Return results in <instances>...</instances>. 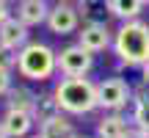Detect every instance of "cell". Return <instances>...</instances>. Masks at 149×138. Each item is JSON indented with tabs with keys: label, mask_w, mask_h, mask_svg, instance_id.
<instances>
[{
	"label": "cell",
	"mask_w": 149,
	"mask_h": 138,
	"mask_svg": "<svg viewBox=\"0 0 149 138\" xmlns=\"http://www.w3.org/2000/svg\"><path fill=\"white\" fill-rule=\"evenodd\" d=\"M55 61H58L61 77H88V72L94 69V55L83 50L77 42L55 50Z\"/></svg>",
	"instance_id": "obj_5"
},
{
	"label": "cell",
	"mask_w": 149,
	"mask_h": 138,
	"mask_svg": "<svg viewBox=\"0 0 149 138\" xmlns=\"http://www.w3.org/2000/svg\"><path fill=\"white\" fill-rule=\"evenodd\" d=\"M127 138H149V133H141V130H130V133H127Z\"/></svg>",
	"instance_id": "obj_22"
},
{
	"label": "cell",
	"mask_w": 149,
	"mask_h": 138,
	"mask_svg": "<svg viewBox=\"0 0 149 138\" xmlns=\"http://www.w3.org/2000/svg\"><path fill=\"white\" fill-rule=\"evenodd\" d=\"M130 122L135 130L149 133V94L141 86V91H133V105H130Z\"/></svg>",
	"instance_id": "obj_15"
},
{
	"label": "cell",
	"mask_w": 149,
	"mask_h": 138,
	"mask_svg": "<svg viewBox=\"0 0 149 138\" xmlns=\"http://www.w3.org/2000/svg\"><path fill=\"white\" fill-rule=\"evenodd\" d=\"M77 44L83 50H88L91 55L111 50L113 47V31H111V25H80Z\"/></svg>",
	"instance_id": "obj_7"
},
{
	"label": "cell",
	"mask_w": 149,
	"mask_h": 138,
	"mask_svg": "<svg viewBox=\"0 0 149 138\" xmlns=\"http://www.w3.org/2000/svg\"><path fill=\"white\" fill-rule=\"evenodd\" d=\"M3 3H8V6H11V3H14V0H3Z\"/></svg>",
	"instance_id": "obj_27"
},
{
	"label": "cell",
	"mask_w": 149,
	"mask_h": 138,
	"mask_svg": "<svg viewBox=\"0 0 149 138\" xmlns=\"http://www.w3.org/2000/svg\"><path fill=\"white\" fill-rule=\"evenodd\" d=\"M11 17H14V8H11L8 3H3V0H0V25H3V22H8Z\"/></svg>",
	"instance_id": "obj_20"
},
{
	"label": "cell",
	"mask_w": 149,
	"mask_h": 138,
	"mask_svg": "<svg viewBox=\"0 0 149 138\" xmlns=\"http://www.w3.org/2000/svg\"><path fill=\"white\" fill-rule=\"evenodd\" d=\"M53 113H58V105H55L53 100V91H39V100H36V111H33V116H36V122H44L47 116H53Z\"/></svg>",
	"instance_id": "obj_17"
},
{
	"label": "cell",
	"mask_w": 149,
	"mask_h": 138,
	"mask_svg": "<svg viewBox=\"0 0 149 138\" xmlns=\"http://www.w3.org/2000/svg\"><path fill=\"white\" fill-rule=\"evenodd\" d=\"M0 124H3V130L8 133V138H28L33 135V130H36V116L28 111H14V108H6L3 116H0Z\"/></svg>",
	"instance_id": "obj_8"
},
{
	"label": "cell",
	"mask_w": 149,
	"mask_h": 138,
	"mask_svg": "<svg viewBox=\"0 0 149 138\" xmlns=\"http://www.w3.org/2000/svg\"><path fill=\"white\" fill-rule=\"evenodd\" d=\"M14 69H0V97H3V100H6V97H8L11 94V89H14Z\"/></svg>",
	"instance_id": "obj_18"
},
{
	"label": "cell",
	"mask_w": 149,
	"mask_h": 138,
	"mask_svg": "<svg viewBox=\"0 0 149 138\" xmlns=\"http://www.w3.org/2000/svg\"><path fill=\"white\" fill-rule=\"evenodd\" d=\"M141 86H144V89H149V61L141 66Z\"/></svg>",
	"instance_id": "obj_21"
},
{
	"label": "cell",
	"mask_w": 149,
	"mask_h": 138,
	"mask_svg": "<svg viewBox=\"0 0 149 138\" xmlns=\"http://www.w3.org/2000/svg\"><path fill=\"white\" fill-rule=\"evenodd\" d=\"M14 66H17V53H11L0 44V69H14Z\"/></svg>",
	"instance_id": "obj_19"
},
{
	"label": "cell",
	"mask_w": 149,
	"mask_h": 138,
	"mask_svg": "<svg viewBox=\"0 0 149 138\" xmlns=\"http://www.w3.org/2000/svg\"><path fill=\"white\" fill-rule=\"evenodd\" d=\"M36 100H39V91H33L31 86H25V83H17L14 89H11V94L6 97V108L33 113L36 111Z\"/></svg>",
	"instance_id": "obj_14"
},
{
	"label": "cell",
	"mask_w": 149,
	"mask_h": 138,
	"mask_svg": "<svg viewBox=\"0 0 149 138\" xmlns=\"http://www.w3.org/2000/svg\"><path fill=\"white\" fill-rule=\"evenodd\" d=\"M74 138H94V135H86V133H77V135H74Z\"/></svg>",
	"instance_id": "obj_24"
},
{
	"label": "cell",
	"mask_w": 149,
	"mask_h": 138,
	"mask_svg": "<svg viewBox=\"0 0 149 138\" xmlns=\"http://www.w3.org/2000/svg\"><path fill=\"white\" fill-rule=\"evenodd\" d=\"M0 138H8V133L3 130V124H0Z\"/></svg>",
	"instance_id": "obj_23"
},
{
	"label": "cell",
	"mask_w": 149,
	"mask_h": 138,
	"mask_svg": "<svg viewBox=\"0 0 149 138\" xmlns=\"http://www.w3.org/2000/svg\"><path fill=\"white\" fill-rule=\"evenodd\" d=\"M77 11L83 25H108L111 14H108V0H77Z\"/></svg>",
	"instance_id": "obj_13"
},
{
	"label": "cell",
	"mask_w": 149,
	"mask_h": 138,
	"mask_svg": "<svg viewBox=\"0 0 149 138\" xmlns=\"http://www.w3.org/2000/svg\"><path fill=\"white\" fill-rule=\"evenodd\" d=\"M113 55L119 66H144L149 61V22L130 20L113 31Z\"/></svg>",
	"instance_id": "obj_2"
},
{
	"label": "cell",
	"mask_w": 149,
	"mask_h": 138,
	"mask_svg": "<svg viewBox=\"0 0 149 138\" xmlns=\"http://www.w3.org/2000/svg\"><path fill=\"white\" fill-rule=\"evenodd\" d=\"M130 130H133V122L124 113H105L97 119L94 138H127Z\"/></svg>",
	"instance_id": "obj_11"
},
{
	"label": "cell",
	"mask_w": 149,
	"mask_h": 138,
	"mask_svg": "<svg viewBox=\"0 0 149 138\" xmlns=\"http://www.w3.org/2000/svg\"><path fill=\"white\" fill-rule=\"evenodd\" d=\"M28 138H42V135H39V133H33V135H28Z\"/></svg>",
	"instance_id": "obj_26"
},
{
	"label": "cell",
	"mask_w": 149,
	"mask_h": 138,
	"mask_svg": "<svg viewBox=\"0 0 149 138\" xmlns=\"http://www.w3.org/2000/svg\"><path fill=\"white\" fill-rule=\"evenodd\" d=\"M97 105L105 113H122L127 105H133V89L124 77H102L97 80Z\"/></svg>",
	"instance_id": "obj_4"
},
{
	"label": "cell",
	"mask_w": 149,
	"mask_h": 138,
	"mask_svg": "<svg viewBox=\"0 0 149 138\" xmlns=\"http://www.w3.org/2000/svg\"><path fill=\"white\" fill-rule=\"evenodd\" d=\"M80 22L83 20H80V11H77L74 3H53L44 25H47L50 33H55V36H69V33L80 31Z\"/></svg>",
	"instance_id": "obj_6"
},
{
	"label": "cell",
	"mask_w": 149,
	"mask_h": 138,
	"mask_svg": "<svg viewBox=\"0 0 149 138\" xmlns=\"http://www.w3.org/2000/svg\"><path fill=\"white\" fill-rule=\"evenodd\" d=\"M36 127H39V135L42 138H74L77 135V127H74L72 116H66L61 111L47 116L44 122H39Z\"/></svg>",
	"instance_id": "obj_12"
},
{
	"label": "cell",
	"mask_w": 149,
	"mask_h": 138,
	"mask_svg": "<svg viewBox=\"0 0 149 138\" xmlns=\"http://www.w3.org/2000/svg\"><path fill=\"white\" fill-rule=\"evenodd\" d=\"M28 42H31V28L22 25L17 17H11L8 22H3V25H0V44H3L6 50L19 53Z\"/></svg>",
	"instance_id": "obj_10"
},
{
	"label": "cell",
	"mask_w": 149,
	"mask_h": 138,
	"mask_svg": "<svg viewBox=\"0 0 149 138\" xmlns=\"http://www.w3.org/2000/svg\"><path fill=\"white\" fill-rule=\"evenodd\" d=\"M17 77L28 80V83H47L58 75V61H55V50L44 42H28L25 47L17 53Z\"/></svg>",
	"instance_id": "obj_3"
},
{
	"label": "cell",
	"mask_w": 149,
	"mask_h": 138,
	"mask_svg": "<svg viewBox=\"0 0 149 138\" xmlns=\"http://www.w3.org/2000/svg\"><path fill=\"white\" fill-rule=\"evenodd\" d=\"M146 6L141 0H108V14L119 22H130V20H141Z\"/></svg>",
	"instance_id": "obj_16"
},
{
	"label": "cell",
	"mask_w": 149,
	"mask_h": 138,
	"mask_svg": "<svg viewBox=\"0 0 149 138\" xmlns=\"http://www.w3.org/2000/svg\"><path fill=\"white\" fill-rule=\"evenodd\" d=\"M53 100L66 116H91L97 105V83L88 77H58L53 86Z\"/></svg>",
	"instance_id": "obj_1"
},
{
	"label": "cell",
	"mask_w": 149,
	"mask_h": 138,
	"mask_svg": "<svg viewBox=\"0 0 149 138\" xmlns=\"http://www.w3.org/2000/svg\"><path fill=\"white\" fill-rule=\"evenodd\" d=\"M53 3H77V0H53Z\"/></svg>",
	"instance_id": "obj_25"
},
{
	"label": "cell",
	"mask_w": 149,
	"mask_h": 138,
	"mask_svg": "<svg viewBox=\"0 0 149 138\" xmlns=\"http://www.w3.org/2000/svg\"><path fill=\"white\" fill-rule=\"evenodd\" d=\"M141 3H144V6H149V0H141Z\"/></svg>",
	"instance_id": "obj_28"
},
{
	"label": "cell",
	"mask_w": 149,
	"mask_h": 138,
	"mask_svg": "<svg viewBox=\"0 0 149 138\" xmlns=\"http://www.w3.org/2000/svg\"><path fill=\"white\" fill-rule=\"evenodd\" d=\"M47 14H50V0H17V8H14V17L28 28L44 25Z\"/></svg>",
	"instance_id": "obj_9"
}]
</instances>
